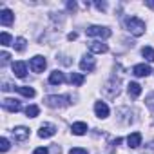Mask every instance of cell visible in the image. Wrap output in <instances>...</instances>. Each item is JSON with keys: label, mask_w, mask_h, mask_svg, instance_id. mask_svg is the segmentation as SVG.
Returning <instances> with one entry per match:
<instances>
[{"label": "cell", "mask_w": 154, "mask_h": 154, "mask_svg": "<svg viewBox=\"0 0 154 154\" xmlns=\"http://www.w3.org/2000/svg\"><path fill=\"white\" fill-rule=\"evenodd\" d=\"M125 27H127V31H129L131 35H134V36H141V35L145 33V22L140 20L138 17H129V18L125 20Z\"/></svg>", "instance_id": "1"}, {"label": "cell", "mask_w": 154, "mask_h": 154, "mask_svg": "<svg viewBox=\"0 0 154 154\" xmlns=\"http://www.w3.org/2000/svg\"><path fill=\"white\" fill-rule=\"evenodd\" d=\"M87 36H100V38H109L111 36V29L103 27V26H91L85 29Z\"/></svg>", "instance_id": "2"}, {"label": "cell", "mask_w": 154, "mask_h": 154, "mask_svg": "<svg viewBox=\"0 0 154 154\" xmlns=\"http://www.w3.org/2000/svg\"><path fill=\"white\" fill-rule=\"evenodd\" d=\"M45 103L49 105V107H53V109H62V107H67L71 102H69V98L67 96H47L45 98Z\"/></svg>", "instance_id": "3"}, {"label": "cell", "mask_w": 154, "mask_h": 154, "mask_svg": "<svg viewBox=\"0 0 154 154\" xmlns=\"http://www.w3.org/2000/svg\"><path fill=\"white\" fill-rule=\"evenodd\" d=\"M2 107H4L6 111H9V112H18V111L22 109L20 102L15 100V98H4V100H2Z\"/></svg>", "instance_id": "4"}, {"label": "cell", "mask_w": 154, "mask_h": 154, "mask_svg": "<svg viewBox=\"0 0 154 154\" xmlns=\"http://www.w3.org/2000/svg\"><path fill=\"white\" fill-rule=\"evenodd\" d=\"M29 65H31V69H33V72H42V71L45 69V65H47V62H45V58H44V56H35V58H31V62H29Z\"/></svg>", "instance_id": "5"}, {"label": "cell", "mask_w": 154, "mask_h": 154, "mask_svg": "<svg viewBox=\"0 0 154 154\" xmlns=\"http://www.w3.org/2000/svg\"><path fill=\"white\" fill-rule=\"evenodd\" d=\"M56 134V127L53 125V123H44V125H40V129H38V136L40 138H51V136H54Z\"/></svg>", "instance_id": "6"}, {"label": "cell", "mask_w": 154, "mask_h": 154, "mask_svg": "<svg viewBox=\"0 0 154 154\" xmlns=\"http://www.w3.org/2000/svg\"><path fill=\"white\" fill-rule=\"evenodd\" d=\"M94 67H96V62H94L93 54H85L80 60V69L82 71H94Z\"/></svg>", "instance_id": "7"}, {"label": "cell", "mask_w": 154, "mask_h": 154, "mask_svg": "<svg viewBox=\"0 0 154 154\" xmlns=\"http://www.w3.org/2000/svg\"><path fill=\"white\" fill-rule=\"evenodd\" d=\"M132 72H134V76L143 78V76H149V74L152 72V69H150V65H147V63H138V65H134Z\"/></svg>", "instance_id": "8"}, {"label": "cell", "mask_w": 154, "mask_h": 154, "mask_svg": "<svg viewBox=\"0 0 154 154\" xmlns=\"http://www.w3.org/2000/svg\"><path fill=\"white\" fill-rule=\"evenodd\" d=\"M15 22V15L11 9H2L0 11V24L2 26H11Z\"/></svg>", "instance_id": "9"}, {"label": "cell", "mask_w": 154, "mask_h": 154, "mask_svg": "<svg viewBox=\"0 0 154 154\" xmlns=\"http://www.w3.org/2000/svg\"><path fill=\"white\" fill-rule=\"evenodd\" d=\"M13 136H15V140H18V141H26L27 138H29V129L27 127H15L13 129Z\"/></svg>", "instance_id": "10"}, {"label": "cell", "mask_w": 154, "mask_h": 154, "mask_svg": "<svg viewBox=\"0 0 154 154\" xmlns=\"http://www.w3.org/2000/svg\"><path fill=\"white\" fill-rule=\"evenodd\" d=\"M13 72H15V76H18V78H26V74H27L26 62H15L13 63Z\"/></svg>", "instance_id": "11"}, {"label": "cell", "mask_w": 154, "mask_h": 154, "mask_svg": "<svg viewBox=\"0 0 154 154\" xmlns=\"http://www.w3.org/2000/svg\"><path fill=\"white\" fill-rule=\"evenodd\" d=\"M65 82V76H63V72L62 71H53L51 74H49V84H53V85H62Z\"/></svg>", "instance_id": "12"}, {"label": "cell", "mask_w": 154, "mask_h": 154, "mask_svg": "<svg viewBox=\"0 0 154 154\" xmlns=\"http://www.w3.org/2000/svg\"><path fill=\"white\" fill-rule=\"evenodd\" d=\"M94 112H96L98 118H107V116H109V107H107V103H105V102H96V103H94Z\"/></svg>", "instance_id": "13"}, {"label": "cell", "mask_w": 154, "mask_h": 154, "mask_svg": "<svg viewBox=\"0 0 154 154\" xmlns=\"http://www.w3.org/2000/svg\"><path fill=\"white\" fill-rule=\"evenodd\" d=\"M127 143H129V147H132V149L140 147V145H141V134H140V132H131V134L127 136Z\"/></svg>", "instance_id": "14"}, {"label": "cell", "mask_w": 154, "mask_h": 154, "mask_svg": "<svg viewBox=\"0 0 154 154\" xmlns=\"http://www.w3.org/2000/svg\"><path fill=\"white\" fill-rule=\"evenodd\" d=\"M71 131H72V134H76V136H82V134L87 132V123H84V122H76V123L71 125Z\"/></svg>", "instance_id": "15"}, {"label": "cell", "mask_w": 154, "mask_h": 154, "mask_svg": "<svg viewBox=\"0 0 154 154\" xmlns=\"http://www.w3.org/2000/svg\"><path fill=\"white\" fill-rule=\"evenodd\" d=\"M89 49H91V53H107V44H103V42H98V40H94V42H91L89 44Z\"/></svg>", "instance_id": "16"}, {"label": "cell", "mask_w": 154, "mask_h": 154, "mask_svg": "<svg viewBox=\"0 0 154 154\" xmlns=\"http://www.w3.org/2000/svg\"><path fill=\"white\" fill-rule=\"evenodd\" d=\"M127 91H129V96H131V98H138V96L141 94V85L136 84V82H131V84L127 85Z\"/></svg>", "instance_id": "17"}, {"label": "cell", "mask_w": 154, "mask_h": 154, "mask_svg": "<svg viewBox=\"0 0 154 154\" xmlns=\"http://www.w3.org/2000/svg\"><path fill=\"white\" fill-rule=\"evenodd\" d=\"M15 91H18L20 94H24L26 98H33L36 93H35V89L33 87H29V85H15Z\"/></svg>", "instance_id": "18"}, {"label": "cell", "mask_w": 154, "mask_h": 154, "mask_svg": "<svg viewBox=\"0 0 154 154\" xmlns=\"http://www.w3.org/2000/svg\"><path fill=\"white\" fill-rule=\"evenodd\" d=\"M69 82H71V85L80 87V85L85 82V76H84V74H80V72H71V76H69Z\"/></svg>", "instance_id": "19"}, {"label": "cell", "mask_w": 154, "mask_h": 154, "mask_svg": "<svg viewBox=\"0 0 154 154\" xmlns=\"http://www.w3.org/2000/svg\"><path fill=\"white\" fill-rule=\"evenodd\" d=\"M38 112H40V109H38L36 105H27V107H26V116H27V118H36Z\"/></svg>", "instance_id": "20"}, {"label": "cell", "mask_w": 154, "mask_h": 154, "mask_svg": "<svg viewBox=\"0 0 154 154\" xmlns=\"http://www.w3.org/2000/svg\"><path fill=\"white\" fill-rule=\"evenodd\" d=\"M141 54H143V58H147L149 62H154V49H152V47H143V49H141Z\"/></svg>", "instance_id": "21"}, {"label": "cell", "mask_w": 154, "mask_h": 154, "mask_svg": "<svg viewBox=\"0 0 154 154\" xmlns=\"http://www.w3.org/2000/svg\"><path fill=\"white\" fill-rule=\"evenodd\" d=\"M13 45H15V49H17V51H24V49H26V40L20 36V38H17V40H15V44H13Z\"/></svg>", "instance_id": "22"}, {"label": "cell", "mask_w": 154, "mask_h": 154, "mask_svg": "<svg viewBox=\"0 0 154 154\" xmlns=\"http://www.w3.org/2000/svg\"><path fill=\"white\" fill-rule=\"evenodd\" d=\"M0 44H2V45H9L11 44V35L9 33H2V35H0Z\"/></svg>", "instance_id": "23"}, {"label": "cell", "mask_w": 154, "mask_h": 154, "mask_svg": "<svg viewBox=\"0 0 154 154\" xmlns=\"http://www.w3.org/2000/svg\"><path fill=\"white\" fill-rule=\"evenodd\" d=\"M0 150H2V152H8V150H9V140H8V138H2V140H0Z\"/></svg>", "instance_id": "24"}, {"label": "cell", "mask_w": 154, "mask_h": 154, "mask_svg": "<svg viewBox=\"0 0 154 154\" xmlns=\"http://www.w3.org/2000/svg\"><path fill=\"white\" fill-rule=\"evenodd\" d=\"M69 154H89V152L85 149H82V147H74V149L69 150Z\"/></svg>", "instance_id": "25"}, {"label": "cell", "mask_w": 154, "mask_h": 154, "mask_svg": "<svg viewBox=\"0 0 154 154\" xmlns=\"http://www.w3.org/2000/svg\"><path fill=\"white\" fill-rule=\"evenodd\" d=\"M0 58H2V65H6V63L9 62V54H8L6 51H2V54H0Z\"/></svg>", "instance_id": "26"}, {"label": "cell", "mask_w": 154, "mask_h": 154, "mask_svg": "<svg viewBox=\"0 0 154 154\" xmlns=\"http://www.w3.org/2000/svg\"><path fill=\"white\" fill-rule=\"evenodd\" d=\"M33 154H49V150H47L45 147H38V149H35Z\"/></svg>", "instance_id": "27"}, {"label": "cell", "mask_w": 154, "mask_h": 154, "mask_svg": "<svg viewBox=\"0 0 154 154\" xmlns=\"http://www.w3.org/2000/svg\"><path fill=\"white\" fill-rule=\"evenodd\" d=\"M96 8H98L100 11H105V9H107V4H105V2H96Z\"/></svg>", "instance_id": "28"}, {"label": "cell", "mask_w": 154, "mask_h": 154, "mask_svg": "<svg viewBox=\"0 0 154 154\" xmlns=\"http://www.w3.org/2000/svg\"><path fill=\"white\" fill-rule=\"evenodd\" d=\"M67 8H69L71 11H74V9H76V4H74V2H69V4H67Z\"/></svg>", "instance_id": "29"}, {"label": "cell", "mask_w": 154, "mask_h": 154, "mask_svg": "<svg viewBox=\"0 0 154 154\" xmlns=\"http://www.w3.org/2000/svg\"><path fill=\"white\" fill-rule=\"evenodd\" d=\"M67 38H69V40H76V33H69Z\"/></svg>", "instance_id": "30"}, {"label": "cell", "mask_w": 154, "mask_h": 154, "mask_svg": "<svg viewBox=\"0 0 154 154\" xmlns=\"http://www.w3.org/2000/svg\"><path fill=\"white\" fill-rule=\"evenodd\" d=\"M145 4H147L149 8H154V2H145Z\"/></svg>", "instance_id": "31"}]
</instances>
